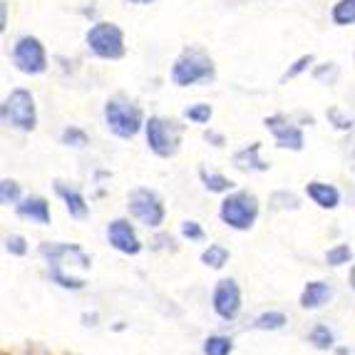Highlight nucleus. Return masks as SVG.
I'll list each match as a JSON object with an SVG mask.
<instances>
[{"label":"nucleus","mask_w":355,"mask_h":355,"mask_svg":"<svg viewBox=\"0 0 355 355\" xmlns=\"http://www.w3.org/2000/svg\"><path fill=\"white\" fill-rule=\"evenodd\" d=\"M40 256L48 263V279L65 291H83L87 281L80 276H72L67 271V263L80 268L92 266V256L80 243H62V241H45L40 243Z\"/></svg>","instance_id":"nucleus-1"},{"label":"nucleus","mask_w":355,"mask_h":355,"mask_svg":"<svg viewBox=\"0 0 355 355\" xmlns=\"http://www.w3.org/2000/svg\"><path fill=\"white\" fill-rule=\"evenodd\" d=\"M216 62L202 45H184L169 65V83L177 89L204 87L216 83Z\"/></svg>","instance_id":"nucleus-2"},{"label":"nucleus","mask_w":355,"mask_h":355,"mask_svg":"<svg viewBox=\"0 0 355 355\" xmlns=\"http://www.w3.org/2000/svg\"><path fill=\"white\" fill-rule=\"evenodd\" d=\"M102 122H105L107 132L112 137L130 142V139H137L144 132L147 112L127 92H114L102 105Z\"/></svg>","instance_id":"nucleus-3"},{"label":"nucleus","mask_w":355,"mask_h":355,"mask_svg":"<svg viewBox=\"0 0 355 355\" xmlns=\"http://www.w3.org/2000/svg\"><path fill=\"white\" fill-rule=\"evenodd\" d=\"M0 122L6 130L20 132V135H30L37 130L40 122V112H37V100L30 87H10L0 100Z\"/></svg>","instance_id":"nucleus-4"},{"label":"nucleus","mask_w":355,"mask_h":355,"mask_svg":"<svg viewBox=\"0 0 355 355\" xmlns=\"http://www.w3.org/2000/svg\"><path fill=\"white\" fill-rule=\"evenodd\" d=\"M85 50L100 62H119L127 58V35L114 20H95L85 30Z\"/></svg>","instance_id":"nucleus-5"},{"label":"nucleus","mask_w":355,"mask_h":355,"mask_svg":"<svg viewBox=\"0 0 355 355\" xmlns=\"http://www.w3.org/2000/svg\"><path fill=\"white\" fill-rule=\"evenodd\" d=\"M142 137H144L147 149L154 157L172 159V157L179 154V149H182L184 125L172 117H164V114H149Z\"/></svg>","instance_id":"nucleus-6"},{"label":"nucleus","mask_w":355,"mask_h":355,"mask_svg":"<svg viewBox=\"0 0 355 355\" xmlns=\"http://www.w3.org/2000/svg\"><path fill=\"white\" fill-rule=\"evenodd\" d=\"M8 58H10L12 70L25 77H40L53 65V58H50L45 42L33 33H23V35L15 37Z\"/></svg>","instance_id":"nucleus-7"},{"label":"nucleus","mask_w":355,"mask_h":355,"mask_svg":"<svg viewBox=\"0 0 355 355\" xmlns=\"http://www.w3.org/2000/svg\"><path fill=\"white\" fill-rule=\"evenodd\" d=\"M261 204L259 196L249 189H234L221 196L219 219L231 231H251L259 221Z\"/></svg>","instance_id":"nucleus-8"},{"label":"nucleus","mask_w":355,"mask_h":355,"mask_svg":"<svg viewBox=\"0 0 355 355\" xmlns=\"http://www.w3.org/2000/svg\"><path fill=\"white\" fill-rule=\"evenodd\" d=\"M127 214L137 224H142L144 229L159 231L166 221V207L159 191L149 189V187H135L127 194Z\"/></svg>","instance_id":"nucleus-9"},{"label":"nucleus","mask_w":355,"mask_h":355,"mask_svg":"<svg viewBox=\"0 0 355 355\" xmlns=\"http://www.w3.org/2000/svg\"><path fill=\"white\" fill-rule=\"evenodd\" d=\"M263 127L273 139V147L286 149V152H303L306 149V132L298 125L293 114L273 112L263 117Z\"/></svg>","instance_id":"nucleus-10"},{"label":"nucleus","mask_w":355,"mask_h":355,"mask_svg":"<svg viewBox=\"0 0 355 355\" xmlns=\"http://www.w3.org/2000/svg\"><path fill=\"white\" fill-rule=\"evenodd\" d=\"M211 308L214 313L219 315L221 320L231 323L241 315L243 308V296H241V286L236 284V279H221L219 284L214 286L211 291Z\"/></svg>","instance_id":"nucleus-11"},{"label":"nucleus","mask_w":355,"mask_h":355,"mask_svg":"<svg viewBox=\"0 0 355 355\" xmlns=\"http://www.w3.org/2000/svg\"><path fill=\"white\" fill-rule=\"evenodd\" d=\"M107 243L125 256H137L144 249V241L137 234V226L125 216H117L107 224Z\"/></svg>","instance_id":"nucleus-12"},{"label":"nucleus","mask_w":355,"mask_h":355,"mask_svg":"<svg viewBox=\"0 0 355 355\" xmlns=\"http://www.w3.org/2000/svg\"><path fill=\"white\" fill-rule=\"evenodd\" d=\"M53 191H55V196H58L60 202H62L65 211L70 214V219L85 221L89 216V202H87V196H85L83 191L77 189L75 184L62 182V179H55V182H53Z\"/></svg>","instance_id":"nucleus-13"},{"label":"nucleus","mask_w":355,"mask_h":355,"mask_svg":"<svg viewBox=\"0 0 355 355\" xmlns=\"http://www.w3.org/2000/svg\"><path fill=\"white\" fill-rule=\"evenodd\" d=\"M263 142H251V144H243L241 149L231 154V166L241 174H263L271 169L266 159H263Z\"/></svg>","instance_id":"nucleus-14"},{"label":"nucleus","mask_w":355,"mask_h":355,"mask_svg":"<svg viewBox=\"0 0 355 355\" xmlns=\"http://www.w3.org/2000/svg\"><path fill=\"white\" fill-rule=\"evenodd\" d=\"M303 194L311 204H315L323 211H336L343 202V194L338 189L336 184L323 182V179H311V182L303 187Z\"/></svg>","instance_id":"nucleus-15"},{"label":"nucleus","mask_w":355,"mask_h":355,"mask_svg":"<svg viewBox=\"0 0 355 355\" xmlns=\"http://www.w3.org/2000/svg\"><path fill=\"white\" fill-rule=\"evenodd\" d=\"M15 214H18L20 219L30 221V224H37V226H48L53 221V211H50V202L45 196L40 194H30V196H23L20 199Z\"/></svg>","instance_id":"nucleus-16"},{"label":"nucleus","mask_w":355,"mask_h":355,"mask_svg":"<svg viewBox=\"0 0 355 355\" xmlns=\"http://www.w3.org/2000/svg\"><path fill=\"white\" fill-rule=\"evenodd\" d=\"M331 298H333L331 284H326V281H308V284L303 286L298 303H301V308H306V311H318V308L326 306Z\"/></svg>","instance_id":"nucleus-17"},{"label":"nucleus","mask_w":355,"mask_h":355,"mask_svg":"<svg viewBox=\"0 0 355 355\" xmlns=\"http://www.w3.org/2000/svg\"><path fill=\"white\" fill-rule=\"evenodd\" d=\"M199 182H202V187L209 191V194H229V191L236 189V184H234V179H229L226 174L221 172H214V169H207V166H199Z\"/></svg>","instance_id":"nucleus-18"},{"label":"nucleus","mask_w":355,"mask_h":355,"mask_svg":"<svg viewBox=\"0 0 355 355\" xmlns=\"http://www.w3.org/2000/svg\"><path fill=\"white\" fill-rule=\"evenodd\" d=\"M214 119V105L211 102H191L182 110V122L184 125H194V127H209Z\"/></svg>","instance_id":"nucleus-19"},{"label":"nucleus","mask_w":355,"mask_h":355,"mask_svg":"<svg viewBox=\"0 0 355 355\" xmlns=\"http://www.w3.org/2000/svg\"><path fill=\"white\" fill-rule=\"evenodd\" d=\"M311 77H313V83H318L320 87H336L340 83V77H343V67L338 65L336 60H320V62L313 65V70H311Z\"/></svg>","instance_id":"nucleus-20"},{"label":"nucleus","mask_w":355,"mask_h":355,"mask_svg":"<svg viewBox=\"0 0 355 355\" xmlns=\"http://www.w3.org/2000/svg\"><path fill=\"white\" fill-rule=\"evenodd\" d=\"M315 62H318V60H315V55H313V53H303V55H298V58H296V60H291L288 65H286V70L281 72L279 85H288V83H293V80H298V77L311 75V70H313Z\"/></svg>","instance_id":"nucleus-21"},{"label":"nucleus","mask_w":355,"mask_h":355,"mask_svg":"<svg viewBox=\"0 0 355 355\" xmlns=\"http://www.w3.org/2000/svg\"><path fill=\"white\" fill-rule=\"evenodd\" d=\"M328 18L336 28H355V0H336Z\"/></svg>","instance_id":"nucleus-22"},{"label":"nucleus","mask_w":355,"mask_h":355,"mask_svg":"<svg viewBox=\"0 0 355 355\" xmlns=\"http://www.w3.org/2000/svg\"><path fill=\"white\" fill-rule=\"evenodd\" d=\"M326 122L331 125V130L340 132V135H348V132L355 130V117L348 112V110H343L340 105H331L326 110Z\"/></svg>","instance_id":"nucleus-23"},{"label":"nucleus","mask_w":355,"mask_h":355,"mask_svg":"<svg viewBox=\"0 0 355 355\" xmlns=\"http://www.w3.org/2000/svg\"><path fill=\"white\" fill-rule=\"evenodd\" d=\"M231 259V251L226 249L224 243H209L207 249L202 251V256H199V261H202L207 268H214V271H221V268L229 263Z\"/></svg>","instance_id":"nucleus-24"},{"label":"nucleus","mask_w":355,"mask_h":355,"mask_svg":"<svg viewBox=\"0 0 355 355\" xmlns=\"http://www.w3.org/2000/svg\"><path fill=\"white\" fill-rule=\"evenodd\" d=\"M60 144L70 149H85L89 144V135L80 125H65L60 132Z\"/></svg>","instance_id":"nucleus-25"},{"label":"nucleus","mask_w":355,"mask_h":355,"mask_svg":"<svg viewBox=\"0 0 355 355\" xmlns=\"http://www.w3.org/2000/svg\"><path fill=\"white\" fill-rule=\"evenodd\" d=\"M268 209H271V211H298V209H301V199H298L293 191L279 189L268 196Z\"/></svg>","instance_id":"nucleus-26"},{"label":"nucleus","mask_w":355,"mask_h":355,"mask_svg":"<svg viewBox=\"0 0 355 355\" xmlns=\"http://www.w3.org/2000/svg\"><path fill=\"white\" fill-rule=\"evenodd\" d=\"M308 343L313 345L315 350H333L336 348V333L326 323H318V326H313L311 333H308Z\"/></svg>","instance_id":"nucleus-27"},{"label":"nucleus","mask_w":355,"mask_h":355,"mask_svg":"<svg viewBox=\"0 0 355 355\" xmlns=\"http://www.w3.org/2000/svg\"><path fill=\"white\" fill-rule=\"evenodd\" d=\"M204 355H231L234 353V340L229 336H221V333H214L202 343Z\"/></svg>","instance_id":"nucleus-28"},{"label":"nucleus","mask_w":355,"mask_h":355,"mask_svg":"<svg viewBox=\"0 0 355 355\" xmlns=\"http://www.w3.org/2000/svg\"><path fill=\"white\" fill-rule=\"evenodd\" d=\"M20 199H23V187L10 177L0 179V204L3 207H18Z\"/></svg>","instance_id":"nucleus-29"},{"label":"nucleus","mask_w":355,"mask_h":355,"mask_svg":"<svg viewBox=\"0 0 355 355\" xmlns=\"http://www.w3.org/2000/svg\"><path fill=\"white\" fill-rule=\"evenodd\" d=\"M286 323H288V318H286V313H281V311H266V313H261L254 318L256 331H281Z\"/></svg>","instance_id":"nucleus-30"},{"label":"nucleus","mask_w":355,"mask_h":355,"mask_svg":"<svg viewBox=\"0 0 355 355\" xmlns=\"http://www.w3.org/2000/svg\"><path fill=\"white\" fill-rule=\"evenodd\" d=\"M350 261H353V249H350V243H336V246H331V249L326 251V263L333 268L345 266V263H350Z\"/></svg>","instance_id":"nucleus-31"},{"label":"nucleus","mask_w":355,"mask_h":355,"mask_svg":"<svg viewBox=\"0 0 355 355\" xmlns=\"http://www.w3.org/2000/svg\"><path fill=\"white\" fill-rule=\"evenodd\" d=\"M179 236L184 239V241H204L207 239V231H204V226L199 224V221L194 219H184L182 224H179Z\"/></svg>","instance_id":"nucleus-32"},{"label":"nucleus","mask_w":355,"mask_h":355,"mask_svg":"<svg viewBox=\"0 0 355 355\" xmlns=\"http://www.w3.org/2000/svg\"><path fill=\"white\" fill-rule=\"evenodd\" d=\"M28 249H30L28 239H25L23 234H8V236H6V251L10 256H18V259H20V256L28 254Z\"/></svg>","instance_id":"nucleus-33"},{"label":"nucleus","mask_w":355,"mask_h":355,"mask_svg":"<svg viewBox=\"0 0 355 355\" xmlns=\"http://www.w3.org/2000/svg\"><path fill=\"white\" fill-rule=\"evenodd\" d=\"M149 249L152 251H177V243H174L172 234H166V231H157V236L149 241Z\"/></svg>","instance_id":"nucleus-34"},{"label":"nucleus","mask_w":355,"mask_h":355,"mask_svg":"<svg viewBox=\"0 0 355 355\" xmlns=\"http://www.w3.org/2000/svg\"><path fill=\"white\" fill-rule=\"evenodd\" d=\"M202 139L214 149H224L226 147V135L219 130H214V127H202Z\"/></svg>","instance_id":"nucleus-35"},{"label":"nucleus","mask_w":355,"mask_h":355,"mask_svg":"<svg viewBox=\"0 0 355 355\" xmlns=\"http://www.w3.org/2000/svg\"><path fill=\"white\" fill-rule=\"evenodd\" d=\"M53 62L58 65V70L62 75H75L77 72V60L75 58H67V55H55Z\"/></svg>","instance_id":"nucleus-36"},{"label":"nucleus","mask_w":355,"mask_h":355,"mask_svg":"<svg viewBox=\"0 0 355 355\" xmlns=\"http://www.w3.org/2000/svg\"><path fill=\"white\" fill-rule=\"evenodd\" d=\"M8 25H10V6L8 0H0V33L3 35L8 33Z\"/></svg>","instance_id":"nucleus-37"},{"label":"nucleus","mask_w":355,"mask_h":355,"mask_svg":"<svg viewBox=\"0 0 355 355\" xmlns=\"http://www.w3.org/2000/svg\"><path fill=\"white\" fill-rule=\"evenodd\" d=\"M80 15H83V18H87L89 23L100 20V15H97V8H95V0H92V3H85V6L80 8Z\"/></svg>","instance_id":"nucleus-38"},{"label":"nucleus","mask_w":355,"mask_h":355,"mask_svg":"<svg viewBox=\"0 0 355 355\" xmlns=\"http://www.w3.org/2000/svg\"><path fill=\"white\" fill-rule=\"evenodd\" d=\"M293 119H296L301 127H315V117L313 114H308V112H296L293 114Z\"/></svg>","instance_id":"nucleus-39"},{"label":"nucleus","mask_w":355,"mask_h":355,"mask_svg":"<svg viewBox=\"0 0 355 355\" xmlns=\"http://www.w3.org/2000/svg\"><path fill=\"white\" fill-rule=\"evenodd\" d=\"M97 318H100L97 313H85V315H83V326L95 328V326H97Z\"/></svg>","instance_id":"nucleus-40"},{"label":"nucleus","mask_w":355,"mask_h":355,"mask_svg":"<svg viewBox=\"0 0 355 355\" xmlns=\"http://www.w3.org/2000/svg\"><path fill=\"white\" fill-rule=\"evenodd\" d=\"M125 3L132 8H149V6H154L157 0H125Z\"/></svg>","instance_id":"nucleus-41"},{"label":"nucleus","mask_w":355,"mask_h":355,"mask_svg":"<svg viewBox=\"0 0 355 355\" xmlns=\"http://www.w3.org/2000/svg\"><path fill=\"white\" fill-rule=\"evenodd\" d=\"M350 288H353V291H355V266H353V268H350Z\"/></svg>","instance_id":"nucleus-42"},{"label":"nucleus","mask_w":355,"mask_h":355,"mask_svg":"<svg viewBox=\"0 0 355 355\" xmlns=\"http://www.w3.org/2000/svg\"><path fill=\"white\" fill-rule=\"evenodd\" d=\"M336 353H338V355H350V350H348V348H338Z\"/></svg>","instance_id":"nucleus-43"},{"label":"nucleus","mask_w":355,"mask_h":355,"mask_svg":"<svg viewBox=\"0 0 355 355\" xmlns=\"http://www.w3.org/2000/svg\"><path fill=\"white\" fill-rule=\"evenodd\" d=\"M353 62H355V50H353Z\"/></svg>","instance_id":"nucleus-44"},{"label":"nucleus","mask_w":355,"mask_h":355,"mask_svg":"<svg viewBox=\"0 0 355 355\" xmlns=\"http://www.w3.org/2000/svg\"><path fill=\"white\" fill-rule=\"evenodd\" d=\"M353 159H355V147H353Z\"/></svg>","instance_id":"nucleus-45"},{"label":"nucleus","mask_w":355,"mask_h":355,"mask_svg":"<svg viewBox=\"0 0 355 355\" xmlns=\"http://www.w3.org/2000/svg\"><path fill=\"white\" fill-rule=\"evenodd\" d=\"M25 355H30V353H25Z\"/></svg>","instance_id":"nucleus-46"}]
</instances>
